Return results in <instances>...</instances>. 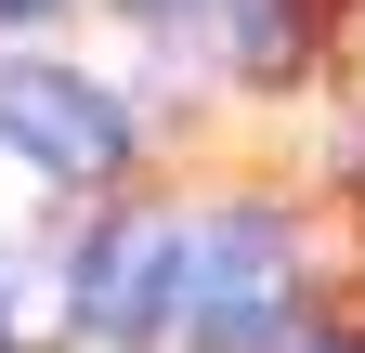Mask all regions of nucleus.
<instances>
[{
    "label": "nucleus",
    "instance_id": "obj_1",
    "mask_svg": "<svg viewBox=\"0 0 365 353\" xmlns=\"http://www.w3.org/2000/svg\"><path fill=\"white\" fill-rule=\"evenodd\" d=\"M182 340H196V353H274V340H287V236H274L261 209H222V223L196 236Z\"/></svg>",
    "mask_w": 365,
    "mask_h": 353
},
{
    "label": "nucleus",
    "instance_id": "obj_2",
    "mask_svg": "<svg viewBox=\"0 0 365 353\" xmlns=\"http://www.w3.org/2000/svg\"><path fill=\"white\" fill-rule=\"evenodd\" d=\"M0 144L66 170V184H105L130 157V118H118V92H91L66 66H0Z\"/></svg>",
    "mask_w": 365,
    "mask_h": 353
},
{
    "label": "nucleus",
    "instance_id": "obj_3",
    "mask_svg": "<svg viewBox=\"0 0 365 353\" xmlns=\"http://www.w3.org/2000/svg\"><path fill=\"white\" fill-rule=\"evenodd\" d=\"M182 288H196V236H182L170 209H130V223H105V236H91V262H78V327L144 340Z\"/></svg>",
    "mask_w": 365,
    "mask_h": 353
},
{
    "label": "nucleus",
    "instance_id": "obj_4",
    "mask_svg": "<svg viewBox=\"0 0 365 353\" xmlns=\"http://www.w3.org/2000/svg\"><path fill=\"white\" fill-rule=\"evenodd\" d=\"M235 66H248V79L300 66V0H235Z\"/></svg>",
    "mask_w": 365,
    "mask_h": 353
},
{
    "label": "nucleus",
    "instance_id": "obj_5",
    "mask_svg": "<svg viewBox=\"0 0 365 353\" xmlns=\"http://www.w3.org/2000/svg\"><path fill=\"white\" fill-rule=\"evenodd\" d=\"M39 14H66V0H0V26H39Z\"/></svg>",
    "mask_w": 365,
    "mask_h": 353
},
{
    "label": "nucleus",
    "instance_id": "obj_6",
    "mask_svg": "<svg viewBox=\"0 0 365 353\" xmlns=\"http://www.w3.org/2000/svg\"><path fill=\"white\" fill-rule=\"evenodd\" d=\"M14 340H26V314H14V275H0V353H14Z\"/></svg>",
    "mask_w": 365,
    "mask_h": 353
},
{
    "label": "nucleus",
    "instance_id": "obj_7",
    "mask_svg": "<svg viewBox=\"0 0 365 353\" xmlns=\"http://www.w3.org/2000/svg\"><path fill=\"white\" fill-rule=\"evenodd\" d=\"M144 14H182V0H144Z\"/></svg>",
    "mask_w": 365,
    "mask_h": 353
},
{
    "label": "nucleus",
    "instance_id": "obj_8",
    "mask_svg": "<svg viewBox=\"0 0 365 353\" xmlns=\"http://www.w3.org/2000/svg\"><path fill=\"white\" fill-rule=\"evenodd\" d=\"M313 353H339V340H313Z\"/></svg>",
    "mask_w": 365,
    "mask_h": 353
}]
</instances>
